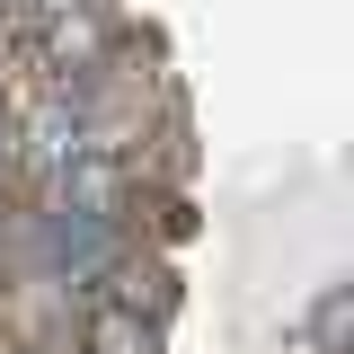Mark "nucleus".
<instances>
[{
  "instance_id": "f257e3e1",
  "label": "nucleus",
  "mask_w": 354,
  "mask_h": 354,
  "mask_svg": "<svg viewBox=\"0 0 354 354\" xmlns=\"http://www.w3.org/2000/svg\"><path fill=\"white\" fill-rule=\"evenodd\" d=\"M80 301H106V310H133V319L169 328V319H177V301H186V283H177V257H169V248L133 239V248H124L115 266H106L97 283H88ZM80 301H71V310H80Z\"/></svg>"
},
{
  "instance_id": "f03ea898",
  "label": "nucleus",
  "mask_w": 354,
  "mask_h": 354,
  "mask_svg": "<svg viewBox=\"0 0 354 354\" xmlns=\"http://www.w3.org/2000/svg\"><path fill=\"white\" fill-rule=\"evenodd\" d=\"M62 354H169V328H151V319H133V310H106V301H80Z\"/></svg>"
},
{
  "instance_id": "7ed1b4c3",
  "label": "nucleus",
  "mask_w": 354,
  "mask_h": 354,
  "mask_svg": "<svg viewBox=\"0 0 354 354\" xmlns=\"http://www.w3.org/2000/svg\"><path fill=\"white\" fill-rule=\"evenodd\" d=\"M292 346L301 354H354V283H319V301L301 310Z\"/></svg>"
}]
</instances>
